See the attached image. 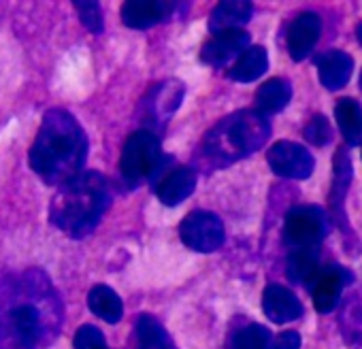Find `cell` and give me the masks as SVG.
Wrapping results in <instances>:
<instances>
[{
  "label": "cell",
  "mask_w": 362,
  "mask_h": 349,
  "mask_svg": "<svg viewBox=\"0 0 362 349\" xmlns=\"http://www.w3.org/2000/svg\"><path fill=\"white\" fill-rule=\"evenodd\" d=\"M320 32H322L320 16H315L311 11L300 13L288 30V54H290V58L294 62L305 60L311 54V49L315 47Z\"/></svg>",
  "instance_id": "cell-12"
},
{
  "label": "cell",
  "mask_w": 362,
  "mask_h": 349,
  "mask_svg": "<svg viewBox=\"0 0 362 349\" xmlns=\"http://www.w3.org/2000/svg\"><path fill=\"white\" fill-rule=\"evenodd\" d=\"M271 136L269 119L258 111H239L218 122L205 136V153L218 162H235L258 151Z\"/></svg>",
  "instance_id": "cell-4"
},
{
  "label": "cell",
  "mask_w": 362,
  "mask_h": 349,
  "mask_svg": "<svg viewBox=\"0 0 362 349\" xmlns=\"http://www.w3.org/2000/svg\"><path fill=\"white\" fill-rule=\"evenodd\" d=\"M356 35H358V39H360V43H362V24L356 28Z\"/></svg>",
  "instance_id": "cell-29"
},
{
  "label": "cell",
  "mask_w": 362,
  "mask_h": 349,
  "mask_svg": "<svg viewBox=\"0 0 362 349\" xmlns=\"http://www.w3.org/2000/svg\"><path fill=\"white\" fill-rule=\"evenodd\" d=\"M175 9V3H164V0H130L122 5V22L128 28L145 30L170 18Z\"/></svg>",
  "instance_id": "cell-11"
},
{
  "label": "cell",
  "mask_w": 362,
  "mask_h": 349,
  "mask_svg": "<svg viewBox=\"0 0 362 349\" xmlns=\"http://www.w3.org/2000/svg\"><path fill=\"white\" fill-rule=\"evenodd\" d=\"M326 232V215L315 205L294 207L286 215L284 237L290 249H317Z\"/></svg>",
  "instance_id": "cell-6"
},
{
  "label": "cell",
  "mask_w": 362,
  "mask_h": 349,
  "mask_svg": "<svg viewBox=\"0 0 362 349\" xmlns=\"http://www.w3.org/2000/svg\"><path fill=\"white\" fill-rule=\"evenodd\" d=\"M103 349H107V347H103Z\"/></svg>",
  "instance_id": "cell-31"
},
{
  "label": "cell",
  "mask_w": 362,
  "mask_h": 349,
  "mask_svg": "<svg viewBox=\"0 0 362 349\" xmlns=\"http://www.w3.org/2000/svg\"><path fill=\"white\" fill-rule=\"evenodd\" d=\"M88 158V136L66 109H49L28 151V164L47 186H64L77 174Z\"/></svg>",
  "instance_id": "cell-2"
},
{
  "label": "cell",
  "mask_w": 362,
  "mask_h": 349,
  "mask_svg": "<svg viewBox=\"0 0 362 349\" xmlns=\"http://www.w3.org/2000/svg\"><path fill=\"white\" fill-rule=\"evenodd\" d=\"M179 237L186 247L201 254L218 252L226 239L222 220L211 211H194L186 215L179 224Z\"/></svg>",
  "instance_id": "cell-7"
},
{
  "label": "cell",
  "mask_w": 362,
  "mask_h": 349,
  "mask_svg": "<svg viewBox=\"0 0 362 349\" xmlns=\"http://www.w3.org/2000/svg\"><path fill=\"white\" fill-rule=\"evenodd\" d=\"M360 88H362V73H360Z\"/></svg>",
  "instance_id": "cell-30"
},
{
  "label": "cell",
  "mask_w": 362,
  "mask_h": 349,
  "mask_svg": "<svg viewBox=\"0 0 362 349\" xmlns=\"http://www.w3.org/2000/svg\"><path fill=\"white\" fill-rule=\"evenodd\" d=\"M107 347L103 332L96 326H81L75 334V349H103Z\"/></svg>",
  "instance_id": "cell-27"
},
{
  "label": "cell",
  "mask_w": 362,
  "mask_h": 349,
  "mask_svg": "<svg viewBox=\"0 0 362 349\" xmlns=\"http://www.w3.org/2000/svg\"><path fill=\"white\" fill-rule=\"evenodd\" d=\"M250 49V35L245 30H228L222 35H214L201 49V58L205 64L224 66L233 58H241Z\"/></svg>",
  "instance_id": "cell-10"
},
{
  "label": "cell",
  "mask_w": 362,
  "mask_h": 349,
  "mask_svg": "<svg viewBox=\"0 0 362 349\" xmlns=\"http://www.w3.org/2000/svg\"><path fill=\"white\" fill-rule=\"evenodd\" d=\"M109 205L107 179L96 170H88L58 188L49 205V222L71 239H83L94 232Z\"/></svg>",
  "instance_id": "cell-3"
},
{
  "label": "cell",
  "mask_w": 362,
  "mask_h": 349,
  "mask_svg": "<svg viewBox=\"0 0 362 349\" xmlns=\"http://www.w3.org/2000/svg\"><path fill=\"white\" fill-rule=\"evenodd\" d=\"M271 332L260 324H250L241 328L235 336L233 349H271Z\"/></svg>",
  "instance_id": "cell-24"
},
{
  "label": "cell",
  "mask_w": 362,
  "mask_h": 349,
  "mask_svg": "<svg viewBox=\"0 0 362 349\" xmlns=\"http://www.w3.org/2000/svg\"><path fill=\"white\" fill-rule=\"evenodd\" d=\"M88 307L107 324H117L124 315L122 298L109 285H94L88 294Z\"/></svg>",
  "instance_id": "cell-19"
},
{
  "label": "cell",
  "mask_w": 362,
  "mask_h": 349,
  "mask_svg": "<svg viewBox=\"0 0 362 349\" xmlns=\"http://www.w3.org/2000/svg\"><path fill=\"white\" fill-rule=\"evenodd\" d=\"M73 5L77 9V16H79L81 24L90 32H94V35L103 32L105 20H103V11H100V5L98 3H92V0H75Z\"/></svg>",
  "instance_id": "cell-25"
},
{
  "label": "cell",
  "mask_w": 362,
  "mask_h": 349,
  "mask_svg": "<svg viewBox=\"0 0 362 349\" xmlns=\"http://www.w3.org/2000/svg\"><path fill=\"white\" fill-rule=\"evenodd\" d=\"M330 136H332V132H330L328 119H326L324 115H313L311 122H309L307 128H305V138H307L309 143L322 147V145H326V143L330 141Z\"/></svg>",
  "instance_id": "cell-26"
},
{
  "label": "cell",
  "mask_w": 362,
  "mask_h": 349,
  "mask_svg": "<svg viewBox=\"0 0 362 349\" xmlns=\"http://www.w3.org/2000/svg\"><path fill=\"white\" fill-rule=\"evenodd\" d=\"M290 100H292V83L279 77L262 83L256 94V107H258V113L262 115L284 111Z\"/></svg>",
  "instance_id": "cell-18"
},
{
  "label": "cell",
  "mask_w": 362,
  "mask_h": 349,
  "mask_svg": "<svg viewBox=\"0 0 362 349\" xmlns=\"http://www.w3.org/2000/svg\"><path fill=\"white\" fill-rule=\"evenodd\" d=\"M62 324V304L47 275L28 271L0 288V349H43Z\"/></svg>",
  "instance_id": "cell-1"
},
{
  "label": "cell",
  "mask_w": 362,
  "mask_h": 349,
  "mask_svg": "<svg viewBox=\"0 0 362 349\" xmlns=\"http://www.w3.org/2000/svg\"><path fill=\"white\" fill-rule=\"evenodd\" d=\"M252 13H254L252 3H245V0H226V3H220L214 9L209 20V30L214 35L241 30V26L252 20Z\"/></svg>",
  "instance_id": "cell-16"
},
{
  "label": "cell",
  "mask_w": 362,
  "mask_h": 349,
  "mask_svg": "<svg viewBox=\"0 0 362 349\" xmlns=\"http://www.w3.org/2000/svg\"><path fill=\"white\" fill-rule=\"evenodd\" d=\"M136 341L139 349H175V343L162 324L151 315H141L136 319Z\"/></svg>",
  "instance_id": "cell-22"
},
{
  "label": "cell",
  "mask_w": 362,
  "mask_h": 349,
  "mask_svg": "<svg viewBox=\"0 0 362 349\" xmlns=\"http://www.w3.org/2000/svg\"><path fill=\"white\" fill-rule=\"evenodd\" d=\"M194 188H197V170L190 166H177L160 179L156 194L162 205L175 207L179 203H184L194 192Z\"/></svg>",
  "instance_id": "cell-13"
},
{
  "label": "cell",
  "mask_w": 362,
  "mask_h": 349,
  "mask_svg": "<svg viewBox=\"0 0 362 349\" xmlns=\"http://www.w3.org/2000/svg\"><path fill=\"white\" fill-rule=\"evenodd\" d=\"M351 281V273L345 271L339 264H328L326 268H320L315 281L311 283V292H313V307L320 313H330L337 302L339 296L343 292V288Z\"/></svg>",
  "instance_id": "cell-9"
},
{
  "label": "cell",
  "mask_w": 362,
  "mask_h": 349,
  "mask_svg": "<svg viewBox=\"0 0 362 349\" xmlns=\"http://www.w3.org/2000/svg\"><path fill=\"white\" fill-rule=\"evenodd\" d=\"M354 71V60L349 54L345 52H328L317 60V73H320V83L330 90L337 92L341 88L347 85L349 77Z\"/></svg>",
  "instance_id": "cell-15"
},
{
  "label": "cell",
  "mask_w": 362,
  "mask_h": 349,
  "mask_svg": "<svg viewBox=\"0 0 362 349\" xmlns=\"http://www.w3.org/2000/svg\"><path fill=\"white\" fill-rule=\"evenodd\" d=\"M164 155H162V147H160V138L143 128L132 132L122 149V158H119V174L124 184L134 190L139 188L143 182L156 177V174L162 172L164 168Z\"/></svg>",
  "instance_id": "cell-5"
},
{
  "label": "cell",
  "mask_w": 362,
  "mask_h": 349,
  "mask_svg": "<svg viewBox=\"0 0 362 349\" xmlns=\"http://www.w3.org/2000/svg\"><path fill=\"white\" fill-rule=\"evenodd\" d=\"M262 309H264L267 317L275 324H288L303 315L300 300L288 288H284L279 283L267 285V290L262 294Z\"/></svg>",
  "instance_id": "cell-14"
},
{
  "label": "cell",
  "mask_w": 362,
  "mask_h": 349,
  "mask_svg": "<svg viewBox=\"0 0 362 349\" xmlns=\"http://www.w3.org/2000/svg\"><path fill=\"white\" fill-rule=\"evenodd\" d=\"M267 160L273 172L288 179H309L315 166L309 149L292 141H277L269 149Z\"/></svg>",
  "instance_id": "cell-8"
},
{
  "label": "cell",
  "mask_w": 362,
  "mask_h": 349,
  "mask_svg": "<svg viewBox=\"0 0 362 349\" xmlns=\"http://www.w3.org/2000/svg\"><path fill=\"white\" fill-rule=\"evenodd\" d=\"M334 117L349 147L362 145V109L354 98H343L334 105Z\"/></svg>",
  "instance_id": "cell-17"
},
{
  "label": "cell",
  "mask_w": 362,
  "mask_h": 349,
  "mask_svg": "<svg viewBox=\"0 0 362 349\" xmlns=\"http://www.w3.org/2000/svg\"><path fill=\"white\" fill-rule=\"evenodd\" d=\"M320 273L317 266V249H292L288 258V277L294 283H305L311 288Z\"/></svg>",
  "instance_id": "cell-21"
},
{
  "label": "cell",
  "mask_w": 362,
  "mask_h": 349,
  "mask_svg": "<svg viewBox=\"0 0 362 349\" xmlns=\"http://www.w3.org/2000/svg\"><path fill=\"white\" fill-rule=\"evenodd\" d=\"M298 347H300V336H298V332L288 330V332H281V334L275 338V343H273L271 349H298Z\"/></svg>",
  "instance_id": "cell-28"
},
{
  "label": "cell",
  "mask_w": 362,
  "mask_h": 349,
  "mask_svg": "<svg viewBox=\"0 0 362 349\" xmlns=\"http://www.w3.org/2000/svg\"><path fill=\"white\" fill-rule=\"evenodd\" d=\"M153 102H151V117L153 119H166L168 115H173L184 98V85L179 81H166L162 83L156 92H153Z\"/></svg>",
  "instance_id": "cell-23"
},
{
  "label": "cell",
  "mask_w": 362,
  "mask_h": 349,
  "mask_svg": "<svg viewBox=\"0 0 362 349\" xmlns=\"http://www.w3.org/2000/svg\"><path fill=\"white\" fill-rule=\"evenodd\" d=\"M269 69V54L264 47L254 45L250 47L230 69V77L239 83H252L260 79Z\"/></svg>",
  "instance_id": "cell-20"
}]
</instances>
